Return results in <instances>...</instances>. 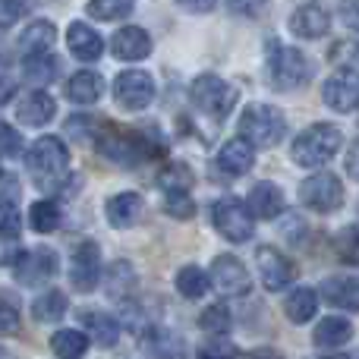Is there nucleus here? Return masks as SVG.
<instances>
[{
    "instance_id": "f257e3e1",
    "label": "nucleus",
    "mask_w": 359,
    "mask_h": 359,
    "mask_svg": "<svg viewBox=\"0 0 359 359\" xmlns=\"http://www.w3.org/2000/svg\"><path fill=\"white\" fill-rule=\"evenodd\" d=\"M316 67L299 48H290L280 38H268L265 44V79L274 92H297L309 86Z\"/></svg>"
},
{
    "instance_id": "f03ea898",
    "label": "nucleus",
    "mask_w": 359,
    "mask_h": 359,
    "mask_svg": "<svg viewBox=\"0 0 359 359\" xmlns=\"http://www.w3.org/2000/svg\"><path fill=\"white\" fill-rule=\"evenodd\" d=\"M98 149L107 161L120 164V168H139V164H149L164 155V142L151 126L145 130H114L111 126L98 142Z\"/></svg>"
},
{
    "instance_id": "7ed1b4c3",
    "label": "nucleus",
    "mask_w": 359,
    "mask_h": 359,
    "mask_svg": "<svg viewBox=\"0 0 359 359\" xmlns=\"http://www.w3.org/2000/svg\"><path fill=\"white\" fill-rule=\"evenodd\" d=\"M25 168H29L32 180H35L41 189L54 192L63 186L69 170V149L63 139L57 136H41L25 149Z\"/></svg>"
},
{
    "instance_id": "20e7f679",
    "label": "nucleus",
    "mask_w": 359,
    "mask_h": 359,
    "mask_svg": "<svg viewBox=\"0 0 359 359\" xmlns=\"http://www.w3.org/2000/svg\"><path fill=\"white\" fill-rule=\"evenodd\" d=\"M344 149V133L334 123H312L293 139L290 158L306 170H318L334 161Z\"/></svg>"
},
{
    "instance_id": "39448f33",
    "label": "nucleus",
    "mask_w": 359,
    "mask_h": 359,
    "mask_svg": "<svg viewBox=\"0 0 359 359\" xmlns=\"http://www.w3.org/2000/svg\"><path fill=\"white\" fill-rule=\"evenodd\" d=\"M287 136V114L274 104H252L243 107L240 114V139H246L252 149H274Z\"/></svg>"
},
{
    "instance_id": "423d86ee",
    "label": "nucleus",
    "mask_w": 359,
    "mask_h": 359,
    "mask_svg": "<svg viewBox=\"0 0 359 359\" xmlns=\"http://www.w3.org/2000/svg\"><path fill=\"white\" fill-rule=\"evenodd\" d=\"M236 98H240L236 86H230L227 79H221V76H215V73L196 76L189 86L192 107H196L198 114H205L208 120H224L236 107Z\"/></svg>"
},
{
    "instance_id": "0eeeda50",
    "label": "nucleus",
    "mask_w": 359,
    "mask_h": 359,
    "mask_svg": "<svg viewBox=\"0 0 359 359\" xmlns=\"http://www.w3.org/2000/svg\"><path fill=\"white\" fill-rule=\"evenodd\" d=\"M211 224L227 243H246L255 233L252 215H249L246 202L236 196H224L211 205Z\"/></svg>"
},
{
    "instance_id": "6e6552de",
    "label": "nucleus",
    "mask_w": 359,
    "mask_h": 359,
    "mask_svg": "<svg viewBox=\"0 0 359 359\" xmlns=\"http://www.w3.org/2000/svg\"><path fill=\"white\" fill-rule=\"evenodd\" d=\"M299 202L316 215H331L344 205V183L337 174H312L299 183Z\"/></svg>"
},
{
    "instance_id": "1a4fd4ad",
    "label": "nucleus",
    "mask_w": 359,
    "mask_h": 359,
    "mask_svg": "<svg viewBox=\"0 0 359 359\" xmlns=\"http://www.w3.org/2000/svg\"><path fill=\"white\" fill-rule=\"evenodd\" d=\"M114 101L130 114L145 111L155 101V79L145 69H123L114 79Z\"/></svg>"
},
{
    "instance_id": "9d476101",
    "label": "nucleus",
    "mask_w": 359,
    "mask_h": 359,
    "mask_svg": "<svg viewBox=\"0 0 359 359\" xmlns=\"http://www.w3.org/2000/svg\"><path fill=\"white\" fill-rule=\"evenodd\" d=\"M60 271V255L54 252L50 246H38V249H29L22 252V259L13 265V274L22 287H41L48 280L57 278Z\"/></svg>"
},
{
    "instance_id": "9b49d317",
    "label": "nucleus",
    "mask_w": 359,
    "mask_h": 359,
    "mask_svg": "<svg viewBox=\"0 0 359 359\" xmlns=\"http://www.w3.org/2000/svg\"><path fill=\"white\" fill-rule=\"evenodd\" d=\"M101 246L95 240L76 243L73 255H69V284L79 293H92L101 280Z\"/></svg>"
},
{
    "instance_id": "f8f14e48",
    "label": "nucleus",
    "mask_w": 359,
    "mask_h": 359,
    "mask_svg": "<svg viewBox=\"0 0 359 359\" xmlns=\"http://www.w3.org/2000/svg\"><path fill=\"white\" fill-rule=\"evenodd\" d=\"M322 101L334 114H353L359 111V73L350 67H341L325 79Z\"/></svg>"
},
{
    "instance_id": "ddd939ff",
    "label": "nucleus",
    "mask_w": 359,
    "mask_h": 359,
    "mask_svg": "<svg viewBox=\"0 0 359 359\" xmlns=\"http://www.w3.org/2000/svg\"><path fill=\"white\" fill-rule=\"evenodd\" d=\"M255 265H259V278H262V287L271 293H280L290 287V280L297 278V265L287 259L280 249L274 246H262L255 249Z\"/></svg>"
},
{
    "instance_id": "4468645a",
    "label": "nucleus",
    "mask_w": 359,
    "mask_h": 359,
    "mask_svg": "<svg viewBox=\"0 0 359 359\" xmlns=\"http://www.w3.org/2000/svg\"><path fill=\"white\" fill-rule=\"evenodd\" d=\"M208 278L224 297H246L249 287H252V278H249L246 265H243L236 255H217V259L211 262Z\"/></svg>"
},
{
    "instance_id": "2eb2a0df",
    "label": "nucleus",
    "mask_w": 359,
    "mask_h": 359,
    "mask_svg": "<svg viewBox=\"0 0 359 359\" xmlns=\"http://www.w3.org/2000/svg\"><path fill=\"white\" fill-rule=\"evenodd\" d=\"M331 29V13L328 6L322 4H299L297 10L290 13V32L303 41H316V38H325Z\"/></svg>"
},
{
    "instance_id": "dca6fc26",
    "label": "nucleus",
    "mask_w": 359,
    "mask_h": 359,
    "mask_svg": "<svg viewBox=\"0 0 359 359\" xmlns=\"http://www.w3.org/2000/svg\"><path fill=\"white\" fill-rule=\"evenodd\" d=\"M57 41V25L50 19H35L22 29V35L16 38V54L22 60H35V57H44Z\"/></svg>"
},
{
    "instance_id": "f3484780",
    "label": "nucleus",
    "mask_w": 359,
    "mask_h": 359,
    "mask_svg": "<svg viewBox=\"0 0 359 359\" xmlns=\"http://www.w3.org/2000/svg\"><path fill=\"white\" fill-rule=\"evenodd\" d=\"M246 208H249V215H252V221H255V217L271 221V217L284 215V208H287L284 189H280L278 183H271V180H262V183H255L252 189H249Z\"/></svg>"
},
{
    "instance_id": "a211bd4d",
    "label": "nucleus",
    "mask_w": 359,
    "mask_h": 359,
    "mask_svg": "<svg viewBox=\"0 0 359 359\" xmlns=\"http://www.w3.org/2000/svg\"><path fill=\"white\" fill-rule=\"evenodd\" d=\"M151 35L145 29H139V25H126V29L114 32L111 38V50L117 60H126V63H136V60H145V57L151 54Z\"/></svg>"
},
{
    "instance_id": "6ab92c4d",
    "label": "nucleus",
    "mask_w": 359,
    "mask_h": 359,
    "mask_svg": "<svg viewBox=\"0 0 359 359\" xmlns=\"http://www.w3.org/2000/svg\"><path fill=\"white\" fill-rule=\"evenodd\" d=\"M318 299L331 303L334 309L344 312H359V274H337L322 284Z\"/></svg>"
},
{
    "instance_id": "aec40b11",
    "label": "nucleus",
    "mask_w": 359,
    "mask_h": 359,
    "mask_svg": "<svg viewBox=\"0 0 359 359\" xmlns=\"http://www.w3.org/2000/svg\"><path fill=\"white\" fill-rule=\"evenodd\" d=\"M67 44H69V54L82 63H95L101 60L104 54V38L92 29L88 22H73L67 29Z\"/></svg>"
},
{
    "instance_id": "412c9836",
    "label": "nucleus",
    "mask_w": 359,
    "mask_h": 359,
    "mask_svg": "<svg viewBox=\"0 0 359 359\" xmlns=\"http://www.w3.org/2000/svg\"><path fill=\"white\" fill-rule=\"evenodd\" d=\"M255 164V149L246 142V139L233 136L227 139V142L221 145V151H217V168L224 170L227 177H243L249 174Z\"/></svg>"
},
{
    "instance_id": "4be33fe9",
    "label": "nucleus",
    "mask_w": 359,
    "mask_h": 359,
    "mask_svg": "<svg viewBox=\"0 0 359 359\" xmlns=\"http://www.w3.org/2000/svg\"><path fill=\"white\" fill-rule=\"evenodd\" d=\"M54 114H57V101L50 98L44 88L29 92L16 104V120L22 126H44V123H50V120H54Z\"/></svg>"
},
{
    "instance_id": "5701e85b",
    "label": "nucleus",
    "mask_w": 359,
    "mask_h": 359,
    "mask_svg": "<svg viewBox=\"0 0 359 359\" xmlns=\"http://www.w3.org/2000/svg\"><path fill=\"white\" fill-rule=\"evenodd\" d=\"M104 290L111 299H120V303H130L136 299V290H139V274L133 268V262L120 259L114 262L111 268L104 271Z\"/></svg>"
},
{
    "instance_id": "b1692460",
    "label": "nucleus",
    "mask_w": 359,
    "mask_h": 359,
    "mask_svg": "<svg viewBox=\"0 0 359 359\" xmlns=\"http://www.w3.org/2000/svg\"><path fill=\"white\" fill-rule=\"evenodd\" d=\"M139 215H142V196L139 192H117V196H111L104 202V217L111 227L117 230H130L133 224L139 221Z\"/></svg>"
},
{
    "instance_id": "393cba45",
    "label": "nucleus",
    "mask_w": 359,
    "mask_h": 359,
    "mask_svg": "<svg viewBox=\"0 0 359 359\" xmlns=\"http://www.w3.org/2000/svg\"><path fill=\"white\" fill-rule=\"evenodd\" d=\"M353 341V322L344 316H325L312 331V347L318 350H337Z\"/></svg>"
},
{
    "instance_id": "a878e982",
    "label": "nucleus",
    "mask_w": 359,
    "mask_h": 359,
    "mask_svg": "<svg viewBox=\"0 0 359 359\" xmlns=\"http://www.w3.org/2000/svg\"><path fill=\"white\" fill-rule=\"evenodd\" d=\"M145 347H149L151 359H186L189 356L183 337L170 328H161V325L145 331Z\"/></svg>"
},
{
    "instance_id": "bb28decb",
    "label": "nucleus",
    "mask_w": 359,
    "mask_h": 359,
    "mask_svg": "<svg viewBox=\"0 0 359 359\" xmlns=\"http://www.w3.org/2000/svg\"><path fill=\"white\" fill-rule=\"evenodd\" d=\"M104 95V79L95 69H79V73L69 76L67 82V101L73 104H95V101Z\"/></svg>"
},
{
    "instance_id": "cd10ccee",
    "label": "nucleus",
    "mask_w": 359,
    "mask_h": 359,
    "mask_svg": "<svg viewBox=\"0 0 359 359\" xmlns=\"http://www.w3.org/2000/svg\"><path fill=\"white\" fill-rule=\"evenodd\" d=\"M63 130H67V136L73 139V142L95 145V149H98V142L104 139V133L111 130V123L101 117H88V114H73V117L63 123Z\"/></svg>"
},
{
    "instance_id": "c85d7f7f",
    "label": "nucleus",
    "mask_w": 359,
    "mask_h": 359,
    "mask_svg": "<svg viewBox=\"0 0 359 359\" xmlns=\"http://www.w3.org/2000/svg\"><path fill=\"white\" fill-rule=\"evenodd\" d=\"M79 322L86 325L88 337H92L98 347H114L120 337V322L114 316H107V312H98V309H86L79 312Z\"/></svg>"
},
{
    "instance_id": "c756f323",
    "label": "nucleus",
    "mask_w": 359,
    "mask_h": 359,
    "mask_svg": "<svg viewBox=\"0 0 359 359\" xmlns=\"http://www.w3.org/2000/svg\"><path fill=\"white\" fill-rule=\"evenodd\" d=\"M67 312H69V299L63 290H44V293H38V299L32 303V318L41 325L63 322Z\"/></svg>"
},
{
    "instance_id": "7c9ffc66",
    "label": "nucleus",
    "mask_w": 359,
    "mask_h": 359,
    "mask_svg": "<svg viewBox=\"0 0 359 359\" xmlns=\"http://www.w3.org/2000/svg\"><path fill=\"white\" fill-rule=\"evenodd\" d=\"M318 303H322V299H318V293L312 290V287H297V290L287 297L284 312H287V318H290V322L306 325V322H312V318H316Z\"/></svg>"
},
{
    "instance_id": "2f4dec72",
    "label": "nucleus",
    "mask_w": 359,
    "mask_h": 359,
    "mask_svg": "<svg viewBox=\"0 0 359 359\" xmlns=\"http://www.w3.org/2000/svg\"><path fill=\"white\" fill-rule=\"evenodd\" d=\"M50 350L57 359H82L88 350V337L76 328H63L50 334Z\"/></svg>"
},
{
    "instance_id": "473e14b6",
    "label": "nucleus",
    "mask_w": 359,
    "mask_h": 359,
    "mask_svg": "<svg viewBox=\"0 0 359 359\" xmlns=\"http://www.w3.org/2000/svg\"><path fill=\"white\" fill-rule=\"evenodd\" d=\"M177 293L180 297H186V299H198V297H205L208 293V287H211V278H208V271L205 268H198V265H183L177 271Z\"/></svg>"
},
{
    "instance_id": "72a5a7b5",
    "label": "nucleus",
    "mask_w": 359,
    "mask_h": 359,
    "mask_svg": "<svg viewBox=\"0 0 359 359\" xmlns=\"http://www.w3.org/2000/svg\"><path fill=\"white\" fill-rule=\"evenodd\" d=\"M63 63L57 60V57L44 54V57H35V60H22V76L29 86H48V82H54L57 76H60Z\"/></svg>"
},
{
    "instance_id": "f704fd0d",
    "label": "nucleus",
    "mask_w": 359,
    "mask_h": 359,
    "mask_svg": "<svg viewBox=\"0 0 359 359\" xmlns=\"http://www.w3.org/2000/svg\"><path fill=\"white\" fill-rule=\"evenodd\" d=\"M29 224L35 233H54L60 224V205L54 198H38L29 208Z\"/></svg>"
},
{
    "instance_id": "c9c22d12",
    "label": "nucleus",
    "mask_w": 359,
    "mask_h": 359,
    "mask_svg": "<svg viewBox=\"0 0 359 359\" xmlns=\"http://www.w3.org/2000/svg\"><path fill=\"white\" fill-rule=\"evenodd\" d=\"M133 10H136L133 0H92L86 6V13L95 22H120V19L133 16Z\"/></svg>"
},
{
    "instance_id": "e433bc0d",
    "label": "nucleus",
    "mask_w": 359,
    "mask_h": 359,
    "mask_svg": "<svg viewBox=\"0 0 359 359\" xmlns=\"http://www.w3.org/2000/svg\"><path fill=\"white\" fill-rule=\"evenodd\" d=\"M198 328H202L208 337H224L230 328H233V316H230V309L224 303H215L198 316Z\"/></svg>"
},
{
    "instance_id": "4c0bfd02",
    "label": "nucleus",
    "mask_w": 359,
    "mask_h": 359,
    "mask_svg": "<svg viewBox=\"0 0 359 359\" xmlns=\"http://www.w3.org/2000/svg\"><path fill=\"white\" fill-rule=\"evenodd\" d=\"M192 168L183 161H170L168 168L161 170V177H158V186H161L164 192H189L192 189Z\"/></svg>"
},
{
    "instance_id": "58836bf2",
    "label": "nucleus",
    "mask_w": 359,
    "mask_h": 359,
    "mask_svg": "<svg viewBox=\"0 0 359 359\" xmlns=\"http://www.w3.org/2000/svg\"><path fill=\"white\" fill-rule=\"evenodd\" d=\"M334 255L344 265H359V224H347L334 233Z\"/></svg>"
},
{
    "instance_id": "ea45409f",
    "label": "nucleus",
    "mask_w": 359,
    "mask_h": 359,
    "mask_svg": "<svg viewBox=\"0 0 359 359\" xmlns=\"http://www.w3.org/2000/svg\"><path fill=\"white\" fill-rule=\"evenodd\" d=\"M19 331V299L16 293L0 290V337Z\"/></svg>"
},
{
    "instance_id": "a19ab883",
    "label": "nucleus",
    "mask_w": 359,
    "mask_h": 359,
    "mask_svg": "<svg viewBox=\"0 0 359 359\" xmlns=\"http://www.w3.org/2000/svg\"><path fill=\"white\" fill-rule=\"evenodd\" d=\"M164 211L177 221H189L196 215V202H192L189 192H164Z\"/></svg>"
},
{
    "instance_id": "79ce46f5",
    "label": "nucleus",
    "mask_w": 359,
    "mask_h": 359,
    "mask_svg": "<svg viewBox=\"0 0 359 359\" xmlns=\"http://www.w3.org/2000/svg\"><path fill=\"white\" fill-rule=\"evenodd\" d=\"M22 151H25L22 133H19L13 123H4V120H0V158H19Z\"/></svg>"
},
{
    "instance_id": "37998d69",
    "label": "nucleus",
    "mask_w": 359,
    "mask_h": 359,
    "mask_svg": "<svg viewBox=\"0 0 359 359\" xmlns=\"http://www.w3.org/2000/svg\"><path fill=\"white\" fill-rule=\"evenodd\" d=\"M196 359H240V350H236L230 341H224V337H215V341L198 347Z\"/></svg>"
},
{
    "instance_id": "c03bdc74",
    "label": "nucleus",
    "mask_w": 359,
    "mask_h": 359,
    "mask_svg": "<svg viewBox=\"0 0 359 359\" xmlns=\"http://www.w3.org/2000/svg\"><path fill=\"white\" fill-rule=\"evenodd\" d=\"M22 243L13 233H0V268H13L19 259H22Z\"/></svg>"
},
{
    "instance_id": "a18cd8bd",
    "label": "nucleus",
    "mask_w": 359,
    "mask_h": 359,
    "mask_svg": "<svg viewBox=\"0 0 359 359\" xmlns=\"http://www.w3.org/2000/svg\"><path fill=\"white\" fill-rule=\"evenodd\" d=\"M22 13H29V4H19V0H0V29H10Z\"/></svg>"
},
{
    "instance_id": "49530a36",
    "label": "nucleus",
    "mask_w": 359,
    "mask_h": 359,
    "mask_svg": "<svg viewBox=\"0 0 359 359\" xmlns=\"http://www.w3.org/2000/svg\"><path fill=\"white\" fill-rule=\"evenodd\" d=\"M13 95H16V79H13V76L4 69V63H0V104L13 101Z\"/></svg>"
},
{
    "instance_id": "de8ad7c7",
    "label": "nucleus",
    "mask_w": 359,
    "mask_h": 359,
    "mask_svg": "<svg viewBox=\"0 0 359 359\" xmlns=\"http://www.w3.org/2000/svg\"><path fill=\"white\" fill-rule=\"evenodd\" d=\"M341 19H344V25H347L350 32H356L359 35V4H344L341 6Z\"/></svg>"
},
{
    "instance_id": "09e8293b",
    "label": "nucleus",
    "mask_w": 359,
    "mask_h": 359,
    "mask_svg": "<svg viewBox=\"0 0 359 359\" xmlns=\"http://www.w3.org/2000/svg\"><path fill=\"white\" fill-rule=\"evenodd\" d=\"M344 168H347L350 180H356V183H359V139H356L353 145H350V151H347V161H344Z\"/></svg>"
},
{
    "instance_id": "8fccbe9b",
    "label": "nucleus",
    "mask_w": 359,
    "mask_h": 359,
    "mask_svg": "<svg viewBox=\"0 0 359 359\" xmlns=\"http://www.w3.org/2000/svg\"><path fill=\"white\" fill-rule=\"evenodd\" d=\"M243 359H284V353L274 347H255V350H249V353H243Z\"/></svg>"
},
{
    "instance_id": "3c124183",
    "label": "nucleus",
    "mask_w": 359,
    "mask_h": 359,
    "mask_svg": "<svg viewBox=\"0 0 359 359\" xmlns=\"http://www.w3.org/2000/svg\"><path fill=\"white\" fill-rule=\"evenodd\" d=\"M180 10H186V13H211L215 10V4H189V0H183V4H180Z\"/></svg>"
},
{
    "instance_id": "603ef678",
    "label": "nucleus",
    "mask_w": 359,
    "mask_h": 359,
    "mask_svg": "<svg viewBox=\"0 0 359 359\" xmlns=\"http://www.w3.org/2000/svg\"><path fill=\"white\" fill-rule=\"evenodd\" d=\"M0 359H16V356H13V353H10V350H6V347H0Z\"/></svg>"
},
{
    "instance_id": "864d4df0",
    "label": "nucleus",
    "mask_w": 359,
    "mask_h": 359,
    "mask_svg": "<svg viewBox=\"0 0 359 359\" xmlns=\"http://www.w3.org/2000/svg\"><path fill=\"white\" fill-rule=\"evenodd\" d=\"M316 359H350V356H341V353H331V356H316Z\"/></svg>"
},
{
    "instance_id": "5fc2aeb1",
    "label": "nucleus",
    "mask_w": 359,
    "mask_h": 359,
    "mask_svg": "<svg viewBox=\"0 0 359 359\" xmlns=\"http://www.w3.org/2000/svg\"><path fill=\"white\" fill-rule=\"evenodd\" d=\"M0 180H4V170H0Z\"/></svg>"
},
{
    "instance_id": "6e6d98bb",
    "label": "nucleus",
    "mask_w": 359,
    "mask_h": 359,
    "mask_svg": "<svg viewBox=\"0 0 359 359\" xmlns=\"http://www.w3.org/2000/svg\"><path fill=\"white\" fill-rule=\"evenodd\" d=\"M356 60H359V50H356Z\"/></svg>"
}]
</instances>
